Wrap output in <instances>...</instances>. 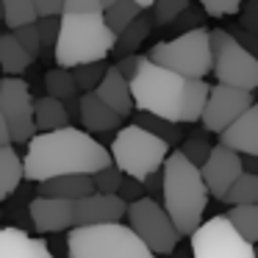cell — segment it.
<instances>
[{
    "instance_id": "obj_35",
    "label": "cell",
    "mask_w": 258,
    "mask_h": 258,
    "mask_svg": "<svg viewBox=\"0 0 258 258\" xmlns=\"http://www.w3.org/2000/svg\"><path fill=\"white\" fill-rule=\"evenodd\" d=\"M211 147L214 145H208L203 136H191V139H186L183 147H178V150L183 153V156L189 158L195 167H203V164H206V158H208V153H211Z\"/></svg>"
},
{
    "instance_id": "obj_6",
    "label": "cell",
    "mask_w": 258,
    "mask_h": 258,
    "mask_svg": "<svg viewBox=\"0 0 258 258\" xmlns=\"http://www.w3.org/2000/svg\"><path fill=\"white\" fill-rule=\"evenodd\" d=\"M111 161L125 178L145 180L153 172H161L169 156V145L158 136L147 134L139 125H122L111 142Z\"/></svg>"
},
{
    "instance_id": "obj_31",
    "label": "cell",
    "mask_w": 258,
    "mask_h": 258,
    "mask_svg": "<svg viewBox=\"0 0 258 258\" xmlns=\"http://www.w3.org/2000/svg\"><path fill=\"white\" fill-rule=\"evenodd\" d=\"M106 61H95V64H81V67L70 70V75H73L75 81V89L81 92V95H86V92H95L97 84L103 81V75H106Z\"/></svg>"
},
{
    "instance_id": "obj_18",
    "label": "cell",
    "mask_w": 258,
    "mask_h": 258,
    "mask_svg": "<svg viewBox=\"0 0 258 258\" xmlns=\"http://www.w3.org/2000/svg\"><path fill=\"white\" fill-rule=\"evenodd\" d=\"M95 95L100 97L103 103H106L108 108H111L114 114H119V117H128L131 111H134V95H131V84L122 78V73H119L117 67H108L106 75H103V81L97 84Z\"/></svg>"
},
{
    "instance_id": "obj_49",
    "label": "cell",
    "mask_w": 258,
    "mask_h": 258,
    "mask_svg": "<svg viewBox=\"0 0 258 258\" xmlns=\"http://www.w3.org/2000/svg\"><path fill=\"white\" fill-rule=\"evenodd\" d=\"M255 258H258V250H255Z\"/></svg>"
},
{
    "instance_id": "obj_2",
    "label": "cell",
    "mask_w": 258,
    "mask_h": 258,
    "mask_svg": "<svg viewBox=\"0 0 258 258\" xmlns=\"http://www.w3.org/2000/svg\"><path fill=\"white\" fill-rule=\"evenodd\" d=\"M128 84L136 111L153 114V117H161L175 125L200 122L208 89H211L206 81L180 78V75L153 64L147 56H139L136 73Z\"/></svg>"
},
{
    "instance_id": "obj_39",
    "label": "cell",
    "mask_w": 258,
    "mask_h": 258,
    "mask_svg": "<svg viewBox=\"0 0 258 258\" xmlns=\"http://www.w3.org/2000/svg\"><path fill=\"white\" fill-rule=\"evenodd\" d=\"M100 0H64V14H97Z\"/></svg>"
},
{
    "instance_id": "obj_37",
    "label": "cell",
    "mask_w": 258,
    "mask_h": 258,
    "mask_svg": "<svg viewBox=\"0 0 258 258\" xmlns=\"http://www.w3.org/2000/svg\"><path fill=\"white\" fill-rule=\"evenodd\" d=\"M244 0H200L203 12L208 17H228V14H236L241 9Z\"/></svg>"
},
{
    "instance_id": "obj_4",
    "label": "cell",
    "mask_w": 258,
    "mask_h": 258,
    "mask_svg": "<svg viewBox=\"0 0 258 258\" xmlns=\"http://www.w3.org/2000/svg\"><path fill=\"white\" fill-rule=\"evenodd\" d=\"M114 42H117V36L108 31L103 12L61 14L53 58H56V67L61 70H75L81 64L106 61V56L114 50Z\"/></svg>"
},
{
    "instance_id": "obj_45",
    "label": "cell",
    "mask_w": 258,
    "mask_h": 258,
    "mask_svg": "<svg viewBox=\"0 0 258 258\" xmlns=\"http://www.w3.org/2000/svg\"><path fill=\"white\" fill-rule=\"evenodd\" d=\"M114 3H117V0H100V9H103V12H106V9H111Z\"/></svg>"
},
{
    "instance_id": "obj_40",
    "label": "cell",
    "mask_w": 258,
    "mask_h": 258,
    "mask_svg": "<svg viewBox=\"0 0 258 258\" xmlns=\"http://www.w3.org/2000/svg\"><path fill=\"white\" fill-rule=\"evenodd\" d=\"M36 17H61L64 14V0H34Z\"/></svg>"
},
{
    "instance_id": "obj_24",
    "label": "cell",
    "mask_w": 258,
    "mask_h": 258,
    "mask_svg": "<svg viewBox=\"0 0 258 258\" xmlns=\"http://www.w3.org/2000/svg\"><path fill=\"white\" fill-rule=\"evenodd\" d=\"M153 31V20L147 17L145 12L139 14V17L134 20V23L128 25V28L122 31V34L117 36V42H114V56L117 58H125V56H136V50H139V45L150 36Z\"/></svg>"
},
{
    "instance_id": "obj_5",
    "label": "cell",
    "mask_w": 258,
    "mask_h": 258,
    "mask_svg": "<svg viewBox=\"0 0 258 258\" xmlns=\"http://www.w3.org/2000/svg\"><path fill=\"white\" fill-rule=\"evenodd\" d=\"M70 258H156L147 244L122 222L81 225L67 236Z\"/></svg>"
},
{
    "instance_id": "obj_27",
    "label": "cell",
    "mask_w": 258,
    "mask_h": 258,
    "mask_svg": "<svg viewBox=\"0 0 258 258\" xmlns=\"http://www.w3.org/2000/svg\"><path fill=\"white\" fill-rule=\"evenodd\" d=\"M139 14H142V9L136 6L134 0H117L111 9H106V12H103V20H106L108 31H111L114 36H119L136 17H139Z\"/></svg>"
},
{
    "instance_id": "obj_12",
    "label": "cell",
    "mask_w": 258,
    "mask_h": 258,
    "mask_svg": "<svg viewBox=\"0 0 258 258\" xmlns=\"http://www.w3.org/2000/svg\"><path fill=\"white\" fill-rule=\"evenodd\" d=\"M252 103H255L252 100V92L236 89V86H225V84H214L208 89V100H206V108H203L200 122L208 134H222Z\"/></svg>"
},
{
    "instance_id": "obj_38",
    "label": "cell",
    "mask_w": 258,
    "mask_h": 258,
    "mask_svg": "<svg viewBox=\"0 0 258 258\" xmlns=\"http://www.w3.org/2000/svg\"><path fill=\"white\" fill-rule=\"evenodd\" d=\"M119 197H122L125 203H136V200H142V197H147V191H145V183L142 180H134V178H125L122 180V186H119V191H117Z\"/></svg>"
},
{
    "instance_id": "obj_16",
    "label": "cell",
    "mask_w": 258,
    "mask_h": 258,
    "mask_svg": "<svg viewBox=\"0 0 258 258\" xmlns=\"http://www.w3.org/2000/svg\"><path fill=\"white\" fill-rule=\"evenodd\" d=\"M219 145L230 147L239 156L258 158V103H252L233 125L219 134Z\"/></svg>"
},
{
    "instance_id": "obj_44",
    "label": "cell",
    "mask_w": 258,
    "mask_h": 258,
    "mask_svg": "<svg viewBox=\"0 0 258 258\" xmlns=\"http://www.w3.org/2000/svg\"><path fill=\"white\" fill-rule=\"evenodd\" d=\"M134 3H136V6L142 9V12H147V9H150L153 3H156V0H134Z\"/></svg>"
},
{
    "instance_id": "obj_48",
    "label": "cell",
    "mask_w": 258,
    "mask_h": 258,
    "mask_svg": "<svg viewBox=\"0 0 258 258\" xmlns=\"http://www.w3.org/2000/svg\"><path fill=\"white\" fill-rule=\"evenodd\" d=\"M0 86H3V78H0Z\"/></svg>"
},
{
    "instance_id": "obj_46",
    "label": "cell",
    "mask_w": 258,
    "mask_h": 258,
    "mask_svg": "<svg viewBox=\"0 0 258 258\" xmlns=\"http://www.w3.org/2000/svg\"><path fill=\"white\" fill-rule=\"evenodd\" d=\"M0 20H3V0H0Z\"/></svg>"
},
{
    "instance_id": "obj_14",
    "label": "cell",
    "mask_w": 258,
    "mask_h": 258,
    "mask_svg": "<svg viewBox=\"0 0 258 258\" xmlns=\"http://www.w3.org/2000/svg\"><path fill=\"white\" fill-rule=\"evenodd\" d=\"M75 211V228L81 225H111V222H122L128 214V203L119 195H89L84 200L73 203Z\"/></svg>"
},
{
    "instance_id": "obj_25",
    "label": "cell",
    "mask_w": 258,
    "mask_h": 258,
    "mask_svg": "<svg viewBox=\"0 0 258 258\" xmlns=\"http://www.w3.org/2000/svg\"><path fill=\"white\" fill-rule=\"evenodd\" d=\"M225 217L244 241L258 244V203L255 206H233Z\"/></svg>"
},
{
    "instance_id": "obj_11",
    "label": "cell",
    "mask_w": 258,
    "mask_h": 258,
    "mask_svg": "<svg viewBox=\"0 0 258 258\" xmlns=\"http://www.w3.org/2000/svg\"><path fill=\"white\" fill-rule=\"evenodd\" d=\"M0 114L9 125L12 145H25L36 136L34 125V97L23 78H3L0 86Z\"/></svg>"
},
{
    "instance_id": "obj_26",
    "label": "cell",
    "mask_w": 258,
    "mask_h": 258,
    "mask_svg": "<svg viewBox=\"0 0 258 258\" xmlns=\"http://www.w3.org/2000/svg\"><path fill=\"white\" fill-rule=\"evenodd\" d=\"M134 125H139V128H145V131H147V134L158 136V139H161V142H167L169 147H172V145H178V142H180V125L167 122V119H161V117H153V114L136 111Z\"/></svg>"
},
{
    "instance_id": "obj_19",
    "label": "cell",
    "mask_w": 258,
    "mask_h": 258,
    "mask_svg": "<svg viewBox=\"0 0 258 258\" xmlns=\"http://www.w3.org/2000/svg\"><path fill=\"white\" fill-rule=\"evenodd\" d=\"M0 258H53L39 236H28L20 228H0Z\"/></svg>"
},
{
    "instance_id": "obj_33",
    "label": "cell",
    "mask_w": 258,
    "mask_h": 258,
    "mask_svg": "<svg viewBox=\"0 0 258 258\" xmlns=\"http://www.w3.org/2000/svg\"><path fill=\"white\" fill-rule=\"evenodd\" d=\"M122 180H125V175L119 172L114 164L92 175V183H95V191H97V195H117L119 186H122Z\"/></svg>"
},
{
    "instance_id": "obj_28",
    "label": "cell",
    "mask_w": 258,
    "mask_h": 258,
    "mask_svg": "<svg viewBox=\"0 0 258 258\" xmlns=\"http://www.w3.org/2000/svg\"><path fill=\"white\" fill-rule=\"evenodd\" d=\"M225 203L230 206H255L258 203V172H241L228 189Z\"/></svg>"
},
{
    "instance_id": "obj_8",
    "label": "cell",
    "mask_w": 258,
    "mask_h": 258,
    "mask_svg": "<svg viewBox=\"0 0 258 258\" xmlns=\"http://www.w3.org/2000/svg\"><path fill=\"white\" fill-rule=\"evenodd\" d=\"M211 73L217 84L236 86L244 92L258 89V58L250 56L225 28L211 31Z\"/></svg>"
},
{
    "instance_id": "obj_22",
    "label": "cell",
    "mask_w": 258,
    "mask_h": 258,
    "mask_svg": "<svg viewBox=\"0 0 258 258\" xmlns=\"http://www.w3.org/2000/svg\"><path fill=\"white\" fill-rule=\"evenodd\" d=\"M31 64H34V58L20 47V42L14 39L12 31L0 34V67L9 78H20V73H25Z\"/></svg>"
},
{
    "instance_id": "obj_1",
    "label": "cell",
    "mask_w": 258,
    "mask_h": 258,
    "mask_svg": "<svg viewBox=\"0 0 258 258\" xmlns=\"http://www.w3.org/2000/svg\"><path fill=\"white\" fill-rule=\"evenodd\" d=\"M111 164L108 147H103L86 131L67 125L50 134H36L28 142L23 158V178L42 183L58 175H95Z\"/></svg>"
},
{
    "instance_id": "obj_23",
    "label": "cell",
    "mask_w": 258,
    "mask_h": 258,
    "mask_svg": "<svg viewBox=\"0 0 258 258\" xmlns=\"http://www.w3.org/2000/svg\"><path fill=\"white\" fill-rule=\"evenodd\" d=\"M20 183H23V158L12 145L0 147V203L9 200Z\"/></svg>"
},
{
    "instance_id": "obj_13",
    "label": "cell",
    "mask_w": 258,
    "mask_h": 258,
    "mask_svg": "<svg viewBox=\"0 0 258 258\" xmlns=\"http://www.w3.org/2000/svg\"><path fill=\"white\" fill-rule=\"evenodd\" d=\"M241 172H244V158L225 145H214L208 158H206V164L200 167L208 197H214V200H225L228 189L236 183V178Z\"/></svg>"
},
{
    "instance_id": "obj_3",
    "label": "cell",
    "mask_w": 258,
    "mask_h": 258,
    "mask_svg": "<svg viewBox=\"0 0 258 258\" xmlns=\"http://www.w3.org/2000/svg\"><path fill=\"white\" fill-rule=\"evenodd\" d=\"M161 206L180 236H191L203 225L208 189L200 167H195L180 150L169 153L161 167Z\"/></svg>"
},
{
    "instance_id": "obj_43",
    "label": "cell",
    "mask_w": 258,
    "mask_h": 258,
    "mask_svg": "<svg viewBox=\"0 0 258 258\" xmlns=\"http://www.w3.org/2000/svg\"><path fill=\"white\" fill-rule=\"evenodd\" d=\"M9 145H12V134H9V125L0 114V147H9Z\"/></svg>"
},
{
    "instance_id": "obj_17",
    "label": "cell",
    "mask_w": 258,
    "mask_h": 258,
    "mask_svg": "<svg viewBox=\"0 0 258 258\" xmlns=\"http://www.w3.org/2000/svg\"><path fill=\"white\" fill-rule=\"evenodd\" d=\"M78 119L86 128V134H106V131L122 128V117L114 114L95 92H86L78 97Z\"/></svg>"
},
{
    "instance_id": "obj_30",
    "label": "cell",
    "mask_w": 258,
    "mask_h": 258,
    "mask_svg": "<svg viewBox=\"0 0 258 258\" xmlns=\"http://www.w3.org/2000/svg\"><path fill=\"white\" fill-rule=\"evenodd\" d=\"M45 95L47 97H56V100H75V95H78V89H75V81L73 75H70V70H50V73L45 75Z\"/></svg>"
},
{
    "instance_id": "obj_10",
    "label": "cell",
    "mask_w": 258,
    "mask_h": 258,
    "mask_svg": "<svg viewBox=\"0 0 258 258\" xmlns=\"http://www.w3.org/2000/svg\"><path fill=\"white\" fill-rule=\"evenodd\" d=\"M189 239L191 258H255V244L241 239L225 214L206 219Z\"/></svg>"
},
{
    "instance_id": "obj_34",
    "label": "cell",
    "mask_w": 258,
    "mask_h": 258,
    "mask_svg": "<svg viewBox=\"0 0 258 258\" xmlns=\"http://www.w3.org/2000/svg\"><path fill=\"white\" fill-rule=\"evenodd\" d=\"M12 34H14V39L20 42V47H23V50L28 53L31 58H36V56L42 53V42H39V31H36V23L23 25V28L12 31Z\"/></svg>"
},
{
    "instance_id": "obj_21",
    "label": "cell",
    "mask_w": 258,
    "mask_h": 258,
    "mask_svg": "<svg viewBox=\"0 0 258 258\" xmlns=\"http://www.w3.org/2000/svg\"><path fill=\"white\" fill-rule=\"evenodd\" d=\"M34 125H36L39 134H50V131L67 128V125H70L67 103L56 100V97L42 95L39 100H34Z\"/></svg>"
},
{
    "instance_id": "obj_41",
    "label": "cell",
    "mask_w": 258,
    "mask_h": 258,
    "mask_svg": "<svg viewBox=\"0 0 258 258\" xmlns=\"http://www.w3.org/2000/svg\"><path fill=\"white\" fill-rule=\"evenodd\" d=\"M236 42H239L241 47H244L250 56H255L258 58V36H252V34H247V31H236Z\"/></svg>"
},
{
    "instance_id": "obj_32",
    "label": "cell",
    "mask_w": 258,
    "mask_h": 258,
    "mask_svg": "<svg viewBox=\"0 0 258 258\" xmlns=\"http://www.w3.org/2000/svg\"><path fill=\"white\" fill-rule=\"evenodd\" d=\"M150 9H153V14H150L153 25H172L189 9V0H156Z\"/></svg>"
},
{
    "instance_id": "obj_47",
    "label": "cell",
    "mask_w": 258,
    "mask_h": 258,
    "mask_svg": "<svg viewBox=\"0 0 258 258\" xmlns=\"http://www.w3.org/2000/svg\"><path fill=\"white\" fill-rule=\"evenodd\" d=\"M180 258H191V252H189V255H180Z\"/></svg>"
},
{
    "instance_id": "obj_29",
    "label": "cell",
    "mask_w": 258,
    "mask_h": 258,
    "mask_svg": "<svg viewBox=\"0 0 258 258\" xmlns=\"http://www.w3.org/2000/svg\"><path fill=\"white\" fill-rule=\"evenodd\" d=\"M36 20L39 17H36L34 0H3V23L9 25V31H17Z\"/></svg>"
},
{
    "instance_id": "obj_9",
    "label": "cell",
    "mask_w": 258,
    "mask_h": 258,
    "mask_svg": "<svg viewBox=\"0 0 258 258\" xmlns=\"http://www.w3.org/2000/svg\"><path fill=\"white\" fill-rule=\"evenodd\" d=\"M125 219H128V228L145 241L153 255H169V252H175V247L180 241V233L156 197H142V200L131 203Z\"/></svg>"
},
{
    "instance_id": "obj_20",
    "label": "cell",
    "mask_w": 258,
    "mask_h": 258,
    "mask_svg": "<svg viewBox=\"0 0 258 258\" xmlns=\"http://www.w3.org/2000/svg\"><path fill=\"white\" fill-rule=\"evenodd\" d=\"M95 195L92 175H58V178L42 180L39 183V197H56V200H84Z\"/></svg>"
},
{
    "instance_id": "obj_7",
    "label": "cell",
    "mask_w": 258,
    "mask_h": 258,
    "mask_svg": "<svg viewBox=\"0 0 258 258\" xmlns=\"http://www.w3.org/2000/svg\"><path fill=\"white\" fill-rule=\"evenodd\" d=\"M147 58L158 67L180 75V78L203 81L211 73V31L208 28L183 31L175 39L153 45Z\"/></svg>"
},
{
    "instance_id": "obj_15",
    "label": "cell",
    "mask_w": 258,
    "mask_h": 258,
    "mask_svg": "<svg viewBox=\"0 0 258 258\" xmlns=\"http://www.w3.org/2000/svg\"><path fill=\"white\" fill-rule=\"evenodd\" d=\"M31 222L36 233H61V230L75 228V211L70 200H56V197H36L31 203Z\"/></svg>"
},
{
    "instance_id": "obj_36",
    "label": "cell",
    "mask_w": 258,
    "mask_h": 258,
    "mask_svg": "<svg viewBox=\"0 0 258 258\" xmlns=\"http://www.w3.org/2000/svg\"><path fill=\"white\" fill-rule=\"evenodd\" d=\"M58 25H61V17H42V20H36V31H39L42 50H53V47H56Z\"/></svg>"
},
{
    "instance_id": "obj_42",
    "label": "cell",
    "mask_w": 258,
    "mask_h": 258,
    "mask_svg": "<svg viewBox=\"0 0 258 258\" xmlns=\"http://www.w3.org/2000/svg\"><path fill=\"white\" fill-rule=\"evenodd\" d=\"M142 183H145V191L150 189V195H158V191H161V172H153L150 178H145ZM150 195H147V197H150Z\"/></svg>"
}]
</instances>
